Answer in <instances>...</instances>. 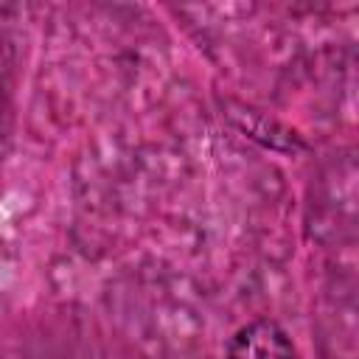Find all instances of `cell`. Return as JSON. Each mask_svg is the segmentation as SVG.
Segmentation results:
<instances>
[{
	"mask_svg": "<svg viewBox=\"0 0 359 359\" xmlns=\"http://www.w3.org/2000/svg\"><path fill=\"white\" fill-rule=\"evenodd\" d=\"M224 359H300L292 337L275 320H252L238 328Z\"/></svg>",
	"mask_w": 359,
	"mask_h": 359,
	"instance_id": "cell-1",
	"label": "cell"
}]
</instances>
